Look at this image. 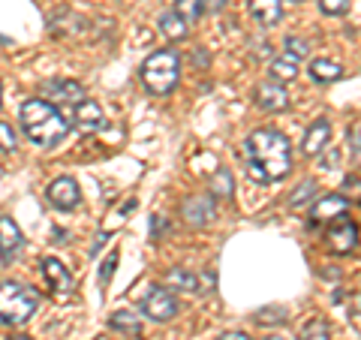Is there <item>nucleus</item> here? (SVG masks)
<instances>
[{
  "label": "nucleus",
  "mask_w": 361,
  "mask_h": 340,
  "mask_svg": "<svg viewBox=\"0 0 361 340\" xmlns=\"http://www.w3.org/2000/svg\"><path fill=\"white\" fill-rule=\"evenodd\" d=\"M16 130H13V123H6V121H0V151L9 154V151H16Z\"/></svg>",
  "instance_id": "nucleus-26"
},
{
  "label": "nucleus",
  "mask_w": 361,
  "mask_h": 340,
  "mask_svg": "<svg viewBox=\"0 0 361 340\" xmlns=\"http://www.w3.org/2000/svg\"><path fill=\"white\" fill-rule=\"evenodd\" d=\"M353 157H358V127H353Z\"/></svg>",
  "instance_id": "nucleus-34"
},
{
  "label": "nucleus",
  "mask_w": 361,
  "mask_h": 340,
  "mask_svg": "<svg viewBox=\"0 0 361 340\" xmlns=\"http://www.w3.org/2000/svg\"><path fill=\"white\" fill-rule=\"evenodd\" d=\"M175 13L184 21H196L202 16V0H175Z\"/></svg>",
  "instance_id": "nucleus-23"
},
{
  "label": "nucleus",
  "mask_w": 361,
  "mask_h": 340,
  "mask_svg": "<svg viewBox=\"0 0 361 340\" xmlns=\"http://www.w3.org/2000/svg\"><path fill=\"white\" fill-rule=\"evenodd\" d=\"M160 30L166 33L169 40H184L187 37V21L180 18L178 13H163L160 16Z\"/></svg>",
  "instance_id": "nucleus-21"
},
{
  "label": "nucleus",
  "mask_w": 361,
  "mask_h": 340,
  "mask_svg": "<svg viewBox=\"0 0 361 340\" xmlns=\"http://www.w3.org/2000/svg\"><path fill=\"white\" fill-rule=\"evenodd\" d=\"M145 316L154 322H169L178 316V298L169 289H154L148 298H145Z\"/></svg>",
  "instance_id": "nucleus-5"
},
{
  "label": "nucleus",
  "mask_w": 361,
  "mask_h": 340,
  "mask_svg": "<svg viewBox=\"0 0 361 340\" xmlns=\"http://www.w3.org/2000/svg\"><path fill=\"white\" fill-rule=\"evenodd\" d=\"M244 151H247V175L256 184H271V181H280L289 175L292 148L283 133L256 130L253 135H247Z\"/></svg>",
  "instance_id": "nucleus-1"
},
{
  "label": "nucleus",
  "mask_w": 361,
  "mask_h": 340,
  "mask_svg": "<svg viewBox=\"0 0 361 340\" xmlns=\"http://www.w3.org/2000/svg\"><path fill=\"white\" fill-rule=\"evenodd\" d=\"M103 123H106V115H103V109H99L94 99H82V103L75 106V127L82 130V133H97V130H103Z\"/></svg>",
  "instance_id": "nucleus-14"
},
{
  "label": "nucleus",
  "mask_w": 361,
  "mask_h": 340,
  "mask_svg": "<svg viewBox=\"0 0 361 340\" xmlns=\"http://www.w3.org/2000/svg\"><path fill=\"white\" fill-rule=\"evenodd\" d=\"M349 214V199L337 196V193H329V196H322L316 205L310 208V223H334Z\"/></svg>",
  "instance_id": "nucleus-8"
},
{
  "label": "nucleus",
  "mask_w": 361,
  "mask_h": 340,
  "mask_svg": "<svg viewBox=\"0 0 361 340\" xmlns=\"http://www.w3.org/2000/svg\"><path fill=\"white\" fill-rule=\"evenodd\" d=\"M109 322H111V328H118V332H123V334H133V337L142 334V322H139V316H135V313L118 310V313H111Z\"/></svg>",
  "instance_id": "nucleus-20"
},
{
  "label": "nucleus",
  "mask_w": 361,
  "mask_h": 340,
  "mask_svg": "<svg viewBox=\"0 0 361 340\" xmlns=\"http://www.w3.org/2000/svg\"><path fill=\"white\" fill-rule=\"evenodd\" d=\"M295 4H304V0H295Z\"/></svg>",
  "instance_id": "nucleus-37"
},
{
  "label": "nucleus",
  "mask_w": 361,
  "mask_h": 340,
  "mask_svg": "<svg viewBox=\"0 0 361 340\" xmlns=\"http://www.w3.org/2000/svg\"><path fill=\"white\" fill-rule=\"evenodd\" d=\"M42 94L54 99V103H66V106H78L85 99V87L73 82V78H51V82L42 85Z\"/></svg>",
  "instance_id": "nucleus-7"
},
{
  "label": "nucleus",
  "mask_w": 361,
  "mask_h": 340,
  "mask_svg": "<svg viewBox=\"0 0 361 340\" xmlns=\"http://www.w3.org/2000/svg\"><path fill=\"white\" fill-rule=\"evenodd\" d=\"M39 308L37 289L18 280H4L0 283V322L6 325H21L27 322Z\"/></svg>",
  "instance_id": "nucleus-3"
},
{
  "label": "nucleus",
  "mask_w": 361,
  "mask_h": 340,
  "mask_svg": "<svg viewBox=\"0 0 361 340\" xmlns=\"http://www.w3.org/2000/svg\"><path fill=\"white\" fill-rule=\"evenodd\" d=\"M42 277L45 283H49V289L54 292V296H63V292H70L73 289V277H70V271H66V265L61 262V259H42Z\"/></svg>",
  "instance_id": "nucleus-12"
},
{
  "label": "nucleus",
  "mask_w": 361,
  "mask_h": 340,
  "mask_svg": "<svg viewBox=\"0 0 361 340\" xmlns=\"http://www.w3.org/2000/svg\"><path fill=\"white\" fill-rule=\"evenodd\" d=\"M271 82H292V78L298 75V61L295 58H289V54H280V58L271 61Z\"/></svg>",
  "instance_id": "nucleus-17"
},
{
  "label": "nucleus",
  "mask_w": 361,
  "mask_h": 340,
  "mask_svg": "<svg viewBox=\"0 0 361 340\" xmlns=\"http://www.w3.org/2000/svg\"><path fill=\"white\" fill-rule=\"evenodd\" d=\"M49 202L61 211H73V208H78V202H82V190H78L73 178H58L49 184Z\"/></svg>",
  "instance_id": "nucleus-10"
},
{
  "label": "nucleus",
  "mask_w": 361,
  "mask_h": 340,
  "mask_svg": "<svg viewBox=\"0 0 361 340\" xmlns=\"http://www.w3.org/2000/svg\"><path fill=\"white\" fill-rule=\"evenodd\" d=\"M265 340H286V337H265Z\"/></svg>",
  "instance_id": "nucleus-36"
},
{
  "label": "nucleus",
  "mask_w": 361,
  "mask_h": 340,
  "mask_svg": "<svg viewBox=\"0 0 361 340\" xmlns=\"http://www.w3.org/2000/svg\"><path fill=\"white\" fill-rule=\"evenodd\" d=\"M253 103L265 111H286L289 94H286V87L277 85V82H259L253 90Z\"/></svg>",
  "instance_id": "nucleus-6"
},
{
  "label": "nucleus",
  "mask_w": 361,
  "mask_h": 340,
  "mask_svg": "<svg viewBox=\"0 0 361 340\" xmlns=\"http://www.w3.org/2000/svg\"><path fill=\"white\" fill-rule=\"evenodd\" d=\"M9 340H30V337H25V334H18V337H9Z\"/></svg>",
  "instance_id": "nucleus-35"
},
{
  "label": "nucleus",
  "mask_w": 361,
  "mask_h": 340,
  "mask_svg": "<svg viewBox=\"0 0 361 340\" xmlns=\"http://www.w3.org/2000/svg\"><path fill=\"white\" fill-rule=\"evenodd\" d=\"M256 322L259 325L286 322V308H262V310H256Z\"/></svg>",
  "instance_id": "nucleus-25"
},
{
  "label": "nucleus",
  "mask_w": 361,
  "mask_h": 340,
  "mask_svg": "<svg viewBox=\"0 0 361 340\" xmlns=\"http://www.w3.org/2000/svg\"><path fill=\"white\" fill-rule=\"evenodd\" d=\"M298 340H329V325H325L322 320H310L307 325H304Z\"/></svg>",
  "instance_id": "nucleus-24"
},
{
  "label": "nucleus",
  "mask_w": 361,
  "mask_h": 340,
  "mask_svg": "<svg viewBox=\"0 0 361 340\" xmlns=\"http://www.w3.org/2000/svg\"><path fill=\"white\" fill-rule=\"evenodd\" d=\"M286 51H289V58H304V54H307V42L304 40H295V37H289L286 40Z\"/></svg>",
  "instance_id": "nucleus-30"
},
{
  "label": "nucleus",
  "mask_w": 361,
  "mask_h": 340,
  "mask_svg": "<svg viewBox=\"0 0 361 340\" xmlns=\"http://www.w3.org/2000/svg\"><path fill=\"white\" fill-rule=\"evenodd\" d=\"M253 18L259 21L262 28H274L280 18H283V4L280 0H247Z\"/></svg>",
  "instance_id": "nucleus-16"
},
{
  "label": "nucleus",
  "mask_w": 361,
  "mask_h": 340,
  "mask_svg": "<svg viewBox=\"0 0 361 340\" xmlns=\"http://www.w3.org/2000/svg\"><path fill=\"white\" fill-rule=\"evenodd\" d=\"M21 130L27 133V139L39 148H54L58 142L66 139L70 123L58 111V106H51L49 99H27L21 106Z\"/></svg>",
  "instance_id": "nucleus-2"
},
{
  "label": "nucleus",
  "mask_w": 361,
  "mask_h": 340,
  "mask_svg": "<svg viewBox=\"0 0 361 340\" xmlns=\"http://www.w3.org/2000/svg\"><path fill=\"white\" fill-rule=\"evenodd\" d=\"M329 139H331V123L325 121V118L313 121L310 127H307V133H304V142H301L304 157H316L319 151H325V145H329Z\"/></svg>",
  "instance_id": "nucleus-13"
},
{
  "label": "nucleus",
  "mask_w": 361,
  "mask_h": 340,
  "mask_svg": "<svg viewBox=\"0 0 361 340\" xmlns=\"http://www.w3.org/2000/svg\"><path fill=\"white\" fill-rule=\"evenodd\" d=\"M329 244L334 253H353L358 244V226L353 220L341 217V223H334L329 229Z\"/></svg>",
  "instance_id": "nucleus-11"
},
{
  "label": "nucleus",
  "mask_w": 361,
  "mask_h": 340,
  "mask_svg": "<svg viewBox=\"0 0 361 340\" xmlns=\"http://www.w3.org/2000/svg\"><path fill=\"white\" fill-rule=\"evenodd\" d=\"M166 283L172 289H180V292H199V277L190 274L187 268H172L169 271V277H166Z\"/></svg>",
  "instance_id": "nucleus-19"
},
{
  "label": "nucleus",
  "mask_w": 361,
  "mask_h": 340,
  "mask_svg": "<svg viewBox=\"0 0 361 340\" xmlns=\"http://www.w3.org/2000/svg\"><path fill=\"white\" fill-rule=\"evenodd\" d=\"M349 6H353V0H319V9L325 16H343L349 13Z\"/></svg>",
  "instance_id": "nucleus-27"
},
{
  "label": "nucleus",
  "mask_w": 361,
  "mask_h": 340,
  "mask_svg": "<svg viewBox=\"0 0 361 340\" xmlns=\"http://www.w3.org/2000/svg\"><path fill=\"white\" fill-rule=\"evenodd\" d=\"M232 190H235L232 172H226V169H217V175L211 178V193H208V196L223 199V196H232Z\"/></svg>",
  "instance_id": "nucleus-22"
},
{
  "label": "nucleus",
  "mask_w": 361,
  "mask_h": 340,
  "mask_svg": "<svg viewBox=\"0 0 361 340\" xmlns=\"http://www.w3.org/2000/svg\"><path fill=\"white\" fill-rule=\"evenodd\" d=\"M310 75L316 78V82H337V78H343V66L337 63V61H313L310 63Z\"/></svg>",
  "instance_id": "nucleus-18"
},
{
  "label": "nucleus",
  "mask_w": 361,
  "mask_h": 340,
  "mask_svg": "<svg viewBox=\"0 0 361 340\" xmlns=\"http://www.w3.org/2000/svg\"><path fill=\"white\" fill-rule=\"evenodd\" d=\"M180 211H184V217L193 226H205V223L214 220V214H217V208H214V196H190Z\"/></svg>",
  "instance_id": "nucleus-15"
},
{
  "label": "nucleus",
  "mask_w": 361,
  "mask_h": 340,
  "mask_svg": "<svg viewBox=\"0 0 361 340\" xmlns=\"http://www.w3.org/2000/svg\"><path fill=\"white\" fill-rule=\"evenodd\" d=\"M21 244H25V238H21L18 223L13 217H0V262L9 265L13 259H18Z\"/></svg>",
  "instance_id": "nucleus-9"
},
{
  "label": "nucleus",
  "mask_w": 361,
  "mask_h": 340,
  "mask_svg": "<svg viewBox=\"0 0 361 340\" xmlns=\"http://www.w3.org/2000/svg\"><path fill=\"white\" fill-rule=\"evenodd\" d=\"M115 268H118V253H109V259L99 265V283H103V286L115 277Z\"/></svg>",
  "instance_id": "nucleus-29"
},
{
  "label": "nucleus",
  "mask_w": 361,
  "mask_h": 340,
  "mask_svg": "<svg viewBox=\"0 0 361 340\" xmlns=\"http://www.w3.org/2000/svg\"><path fill=\"white\" fill-rule=\"evenodd\" d=\"M196 63L199 66H208V54H202V49H196Z\"/></svg>",
  "instance_id": "nucleus-33"
},
{
  "label": "nucleus",
  "mask_w": 361,
  "mask_h": 340,
  "mask_svg": "<svg viewBox=\"0 0 361 340\" xmlns=\"http://www.w3.org/2000/svg\"><path fill=\"white\" fill-rule=\"evenodd\" d=\"M229 0H202V6H208V13H220Z\"/></svg>",
  "instance_id": "nucleus-31"
},
{
  "label": "nucleus",
  "mask_w": 361,
  "mask_h": 340,
  "mask_svg": "<svg viewBox=\"0 0 361 340\" xmlns=\"http://www.w3.org/2000/svg\"><path fill=\"white\" fill-rule=\"evenodd\" d=\"M180 78V58L172 49L154 51L148 61L142 63V82L151 94H169Z\"/></svg>",
  "instance_id": "nucleus-4"
},
{
  "label": "nucleus",
  "mask_w": 361,
  "mask_h": 340,
  "mask_svg": "<svg viewBox=\"0 0 361 340\" xmlns=\"http://www.w3.org/2000/svg\"><path fill=\"white\" fill-rule=\"evenodd\" d=\"M316 193V184L313 181H304V184L295 190V196H292V208H298V205H304V202H307L310 196Z\"/></svg>",
  "instance_id": "nucleus-28"
},
{
  "label": "nucleus",
  "mask_w": 361,
  "mask_h": 340,
  "mask_svg": "<svg viewBox=\"0 0 361 340\" xmlns=\"http://www.w3.org/2000/svg\"><path fill=\"white\" fill-rule=\"evenodd\" d=\"M220 340H250V334H244V332H226Z\"/></svg>",
  "instance_id": "nucleus-32"
}]
</instances>
